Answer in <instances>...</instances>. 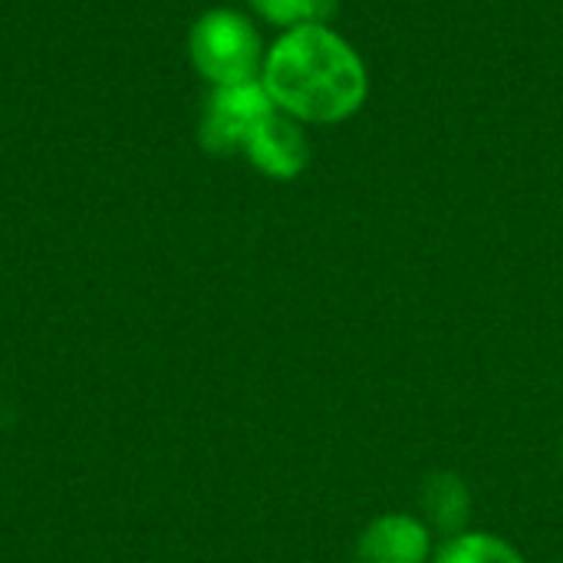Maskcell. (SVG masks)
<instances>
[{
    "label": "cell",
    "instance_id": "1",
    "mask_svg": "<svg viewBox=\"0 0 563 563\" xmlns=\"http://www.w3.org/2000/svg\"><path fill=\"white\" fill-rule=\"evenodd\" d=\"M264 89L274 106L310 122H336L366 96L356 53L327 26H294L264 63Z\"/></svg>",
    "mask_w": 563,
    "mask_h": 563
},
{
    "label": "cell",
    "instance_id": "8",
    "mask_svg": "<svg viewBox=\"0 0 563 563\" xmlns=\"http://www.w3.org/2000/svg\"><path fill=\"white\" fill-rule=\"evenodd\" d=\"M257 7V13L277 26H307V23H320L333 13V0H251Z\"/></svg>",
    "mask_w": 563,
    "mask_h": 563
},
{
    "label": "cell",
    "instance_id": "7",
    "mask_svg": "<svg viewBox=\"0 0 563 563\" xmlns=\"http://www.w3.org/2000/svg\"><path fill=\"white\" fill-rule=\"evenodd\" d=\"M432 563H528L518 548H511L498 534L485 531H462L445 538V544L432 554Z\"/></svg>",
    "mask_w": 563,
    "mask_h": 563
},
{
    "label": "cell",
    "instance_id": "6",
    "mask_svg": "<svg viewBox=\"0 0 563 563\" xmlns=\"http://www.w3.org/2000/svg\"><path fill=\"white\" fill-rule=\"evenodd\" d=\"M422 511H426L422 521L432 528V534L439 531L445 538H455L465 531L472 518V492L459 475L435 472L422 485Z\"/></svg>",
    "mask_w": 563,
    "mask_h": 563
},
{
    "label": "cell",
    "instance_id": "5",
    "mask_svg": "<svg viewBox=\"0 0 563 563\" xmlns=\"http://www.w3.org/2000/svg\"><path fill=\"white\" fill-rule=\"evenodd\" d=\"M247 158L271 178H294L307 165V142L287 119L274 115L244 148Z\"/></svg>",
    "mask_w": 563,
    "mask_h": 563
},
{
    "label": "cell",
    "instance_id": "2",
    "mask_svg": "<svg viewBox=\"0 0 563 563\" xmlns=\"http://www.w3.org/2000/svg\"><path fill=\"white\" fill-rule=\"evenodd\" d=\"M191 59L214 86L251 82L261 63V43L254 26L231 10L205 13L191 30Z\"/></svg>",
    "mask_w": 563,
    "mask_h": 563
},
{
    "label": "cell",
    "instance_id": "4",
    "mask_svg": "<svg viewBox=\"0 0 563 563\" xmlns=\"http://www.w3.org/2000/svg\"><path fill=\"white\" fill-rule=\"evenodd\" d=\"M432 528L402 511L373 518L356 541L360 563H432Z\"/></svg>",
    "mask_w": 563,
    "mask_h": 563
},
{
    "label": "cell",
    "instance_id": "3",
    "mask_svg": "<svg viewBox=\"0 0 563 563\" xmlns=\"http://www.w3.org/2000/svg\"><path fill=\"white\" fill-rule=\"evenodd\" d=\"M274 99L267 96L264 82H238L218 86L208 99L201 119V145L214 155H231L247 148L251 139L274 119Z\"/></svg>",
    "mask_w": 563,
    "mask_h": 563
}]
</instances>
